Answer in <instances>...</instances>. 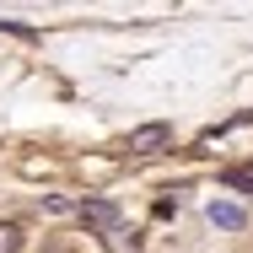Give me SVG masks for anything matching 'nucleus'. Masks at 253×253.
<instances>
[{"mask_svg":"<svg viewBox=\"0 0 253 253\" xmlns=\"http://www.w3.org/2000/svg\"><path fill=\"white\" fill-rule=\"evenodd\" d=\"M162 146H172V129H167V124H140V129H129V156H156Z\"/></svg>","mask_w":253,"mask_h":253,"instance_id":"1","label":"nucleus"},{"mask_svg":"<svg viewBox=\"0 0 253 253\" xmlns=\"http://www.w3.org/2000/svg\"><path fill=\"white\" fill-rule=\"evenodd\" d=\"M81 221L97 226V232H119V226H124V210L113 200H81Z\"/></svg>","mask_w":253,"mask_h":253,"instance_id":"2","label":"nucleus"},{"mask_svg":"<svg viewBox=\"0 0 253 253\" xmlns=\"http://www.w3.org/2000/svg\"><path fill=\"white\" fill-rule=\"evenodd\" d=\"M205 215H210V226H221V232H243V226H248V210L232 205V200H210Z\"/></svg>","mask_w":253,"mask_h":253,"instance_id":"3","label":"nucleus"},{"mask_svg":"<svg viewBox=\"0 0 253 253\" xmlns=\"http://www.w3.org/2000/svg\"><path fill=\"white\" fill-rule=\"evenodd\" d=\"M0 253H22V226L16 221H0Z\"/></svg>","mask_w":253,"mask_h":253,"instance_id":"4","label":"nucleus"},{"mask_svg":"<svg viewBox=\"0 0 253 253\" xmlns=\"http://www.w3.org/2000/svg\"><path fill=\"white\" fill-rule=\"evenodd\" d=\"M226 189H243V194H253V167H232V172H226Z\"/></svg>","mask_w":253,"mask_h":253,"instance_id":"5","label":"nucleus"},{"mask_svg":"<svg viewBox=\"0 0 253 253\" xmlns=\"http://www.w3.org/2000/svg\"><path fill=\"white\" fill-rule=\"evenodd\" d=\"M0 33H16V38H33V27H27V22H0Z\"/></svg>","mask_w":253,"mask_h":253,"instance_id":"6","label":"nucleus"}]
</instances>
